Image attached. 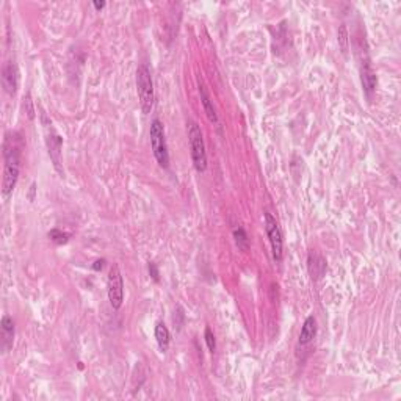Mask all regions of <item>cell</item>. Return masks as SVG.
<instances>
[{
    "label": "cell",
    "mask_w": 401,
    "mask_h": 401,
    "mask_svg": "<svg viewBox=\"0 0 401 401\" xmlns=\"http://www.w3.org/2000/svg\"><path fill=\"white\" fill-rule=\"evenodd\" d=\"M188 138H190V146H191V159L194 163V168L203 172L207 168V154H206V144L203 138V132L201 127L194 122H188Z\"/></svg>",
    "instance_id": "3"
},
{
    "label": "cell",
    "mask_w": 401,
    "mask_h": 401,
    "mask_svg": "<svg viewBox=\"0 0 401 401\" xmlns=\"http://www.w3.org/2000/svg\"><path fill=\"white\" fill-rule=\"evenodd\" d=\"M69 234H66V232H63V231H60V229H52L49 232V238L52 240V241H55L57 244H64V243H68V240H69Z\"/></svg>",
    "instance_id": "17"
},
{
    "label": "cell",
    "mask_w": 401,
    "mask_h": 401,
    "mask_svg": "<svg viewBox=\"0 0 401 401\" xmlns=\"http://www.w3.org/2000/svg\"><path fill=\"white\" fill-rule=\"evenodd\" d=\"M24 107L27 108V115H29V118L33 119V116H35V110H33V105H32V97H30V94H27V97L24 99Z\"/></svg>",
    "instance_id": "19"
},
{
    "label": "cell",
    "mask_w": 401,
    "mask_h": 401,
    "mask_svg": "<svg viewBox=\"0 0 401 401\" xmlns=\"http://www.w3.org/2000/svg\"><path fill=\"white\" fill-rule=\"evenodd\" d=\"M234 238H235V243L238 246V249L241 251H246L248 246H249V241H248V235L244 232L243 228H235L234 229Z\"/></svg>",
    "instance_id": "16"
},
{
    "label": "cell",
    "mask_w": 401,
    "mask_h": 401,
    "mask_svg": "<svg viewBox=\"0 0 401 401\" xmlns=\"http://www.w3.org/2000/svg\"><path fill=\"white\" fill-rule=\"evenodd\" d=\"M105 266V259H99V260H96L94 263H93V270L94 271H100Z\"/></svg>",
    "instance_id": "21"
},
{
    "label": "cell",
    "mask_w": 401,
    "mask_h": 401,
    "mask_svg": "<svg viewBox=\"0 0 401 401\" xmlns=\"http://www.w3.org/2000/svg\"><path fill=\"white\" fill-rule=\"evenodd\" d=\"M361 79H362V86L368 99H371L376 85H378V79H376V74L373 71V66L368 60V57L362 58L361 61Z\"/></svg>",
    "instance_id": "7"
},
{
    "label": "cell",
    "mask_w": 401,
    "mask_h": 401,
    "mask_svg": "<svg viewBox=\"0 0 401 401\" xmlns=\"http://www.w3.org/2000/svg\"><path fill=\"white\" fill-rule=\"evenodd\" d=\"M150 146H152V152L155 160L162 168L169 166V154H168V147H166V140H165V129L163 124L159 119H154L150 124Z\"/></svg>",
    "instance_id": "4"
},
{
    "label": "cell",
    "mask_w": 401,
    "mask_h": 401,
    "mask_svg": "<svg viewBox=\"0 0 401 401\" xmlns=\"http://www.w3.org/2000/svg\"><path fill=\"white\" fill-rule=\"evenodd\" d=\"M337 41H339V46H340L342 54L346 55L348 49H349V35H348V30H346V25H343V24L340 25V29H339Z\"/></svg>",
    "instance_id": "15"
},
{
    "label": "cell",
    "mask_w": 401,
    "mask_h": 401,
    "mask_svg": "<svg viewBox=\"0 0 401 401\" xmlns=\"http://www.w3.org/2000/svg\"><path fill=\"white\" fill-rule=\"evenodd\" d=\"M199 93H201V100H203V105H204V110H206L207 118H209L212 122L216 124V122H218V118H216L213 104H212V100H210V97H209V94H207V91H206V88H204L203 85L199 86Z\"/></svg>",
    "instance_id": "13"
},
{
    "label": "cell",
    "mask_w": 401,
    "mask_h": 401,
    "mask_svg": "<svg viewBox=\"0 0 401 401\" xmlns=\"http://www.w3.org/2000/svg\"><path fill=\"white\" fill-rule=\"evenodd\" d=\"M2 85L8 94H11V96L16 94L17 85H19V72H17L16 64L11 61L5 63L2 68Z\"/></svg>",
    "instance_id": "8"
},
{
    "label": "cell",
    "mask_w": 401,
    "mask_h": 401,
    "mask_svg": "<svg viewBox=\"0 0 401 401\" xmlns=\"http://www.w3.org/2000/svg\"><path fill=\"white\" fill-rule=\"evenodd\" d=\"M107 287H108L110 304H112L113 309L118 310L122 306V301H124V282H122L121 270H119V266L116 263L110 268Z\"/></svg>",
    "instance_id": "5"
},
{
    "label": "cell",
    "mask_w": 401,
    "mask_h": 401,
    "mask_svg": "<svg viewBox=\"0 0 401 401\" xmlns=\"http://www.w3.org/2000/svg\"><path fill=\"white\" fill-rule=\"evenodd\" d=\"M149 274L152 276L155 282H159V271H157V266H155V263H149Z\"/></svg>",
    "instance_id": "20"
},
{
    "label": "cell",
    "mask_w": 401,
    "mask_h": 401,
    "mask_svg": "<svg viewBox=\"0 0 401 401\" xmlns=\"http://www.w3.org/2000/svg\"><path fill=\"white\" fill-rule=\"evenodd\" d=\"M20 149H22V138L17 132H10L5 135L4 141V181H2V196L8 199L13 193L20 169Z\"/></svg>",
    "instance_id": "1"
},
{
    "label": "cell",
    "mask_w": 401,
    "mask_h": 401,
    "mask_svg": "<svg viewBox=\"0 0 401 401\" xmlns=\"http://www.w3.org/2000/svg\"><path fill=\"white\" fill-rule=\"evenodd\" d=\"M317 336V320L310 315L306 318L303 329L299 332V345H307L310 343Z\"/></svg>",
    "instance_id": "11"
},
{
    "label": "cell",
    "mask_w": 401,
    "mask_h": 401,
    "mask_svg": "<svg viewBox=\"0 0 401 401\" xmlns=\"http://www.w3.org/2000/svg\"><path fill=\"white\" fill-rule=\"evenodd\" d=\"M32 190H30V199L33 201V193H35V184H32V187H30Z\"/></svg>",
    "instance_id": "23"
},
{
    "label": "cell",
    "mask_w": 401,
    "mask_h": 401,
    "mask_svg": "<svg viewBox=\"0 0 401 401\" xmlns=\"http://www.w3.org/2000/svg\"><path fill=\"white\" fill-rule=\"evenodd\" d=\"M265 231H266V235H268L270 243H271V251H273L274 260L281 262L282 260V248H284L282 234H281V229L278 226V221H276V218L270 212H265Z\"/></svg>",
    "instance_id": "6"
},
{
    "label": "cell",
    "mask_w": 401,
    "mask_h": 401,
    "mask_svg": "<svg viewBox=\"0 0 401 401\" xmlns=\"http://www.w3.org/2000/svg\"><path fill=\"white\" fill-rule=\"evenodd\" d=\"M155 339H157L159 348L165 353V351L168 349V346H169L171 336H169V331H168V328L163 323H157V326H155Z\"/></svg>",
    "instance_id": "12"
},
{
    "label": "cell",
    "mask_w": 401,
    "mask_h": 401,
    "mask_svg": "<svg viewBox=\"0 0 401 401\" xmlns=\"http://www.w3.org/2000/svg\"><path fill=\"white\" fill-rule=\"evenodd\" d=\"M204 337H206V343H207L209 349L212 351V353H215V351H216V340H215V336H213V332H212V329L209 328V326L206 328Z\"/></svg>",
    "instance_id": "18"
},
{
    "label": "cell",
    "mask_w": 401,
    "mask_h": 401,
    "mask_svg": "<svg viewBox=\"0 0 401 401\" xmlns=\"http://www.w3.org/2000/svg\"><path fill=\"white\" fill-rule=\"evenodd\" d=\"M0 331H2V351L8 353L14 340V320L10 315H4L0 321Z\"/></svg>",
    "instance_id": "9"
},
{
    "label": "cell",
    "mask_w": 401,
    "mask_h": 401,
    "mask_svg": "<svg viewBox=\"0 0 401 401\" xmlns=\"http://www.w3.org/2000/svg\"><path fill=\"white\" fill-rule=\"evenodd\" d=\"M137 91L141 110L144 115H147L154 105V83L152 77H150V71L146 64H141L137 69Z\"/></svg>",
    "instance_id": "2"
},
{
    "label": "cell",
    "mask_w": 401,
    "mask_h": 401,
    "mask_svg": "<svg viewBox=\"0 0 401 401\" xmlns=\"http://www.w3.org/2000/svg\"><path fill=\"white\" fill-rule=\"evenodd\" d=\"M93 5H94L96 10H102L105 7V2H93Z\"/></svg>",
    "instance_id": "22"
},
{
    "label": "cell",
    "mask_w": 401,
    "mask_h": 401,
    "mask_svg": "<svg viewBox=\"0 0 401 401\" xmlns=\"http://www.w3.org/2000/svg\"><path fill=\"white\" fill-rule=\"evenodd\" d=\"M309 270L312 278H321L323 273L326 271V262L320 257V256H309Z\"/></svg>",
    "instance_id": "14"
},
{
    "label": "cell",
    "mask_w": 401,
    "mask_h": 401,
    "mask_svg": "<svg viewBox=\"0 0 401 401\" xmlns=\"http://www.w3.org/2000/svg\"><path fill=\"white\" fill-rule=\"evenodd\" d=\"M46 141H47V147H49V154H50V157H52V160H54V165L60 171V154H61L63 140L54 130H50V133H47Z\"/></svg>",
    "instance_id": "10"
}]
</instances>
